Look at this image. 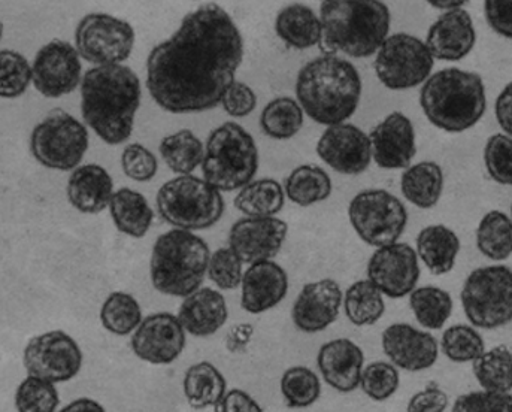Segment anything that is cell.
<instances>
[{"instance_id":"94428289","label":"cell","mask_w":512,"mask_h":412,"mask_svg":"<svg viewBox=\"0 0 512 412\" xmlns=\"http://www.w3.org/2000/svg\"><path fill=\"white\" fill-rule=\"evenodd\" d=\"M511 215H512V205H511Z\"/></svg>"},{"instance_id":"74e56055","label":"cell","mask_w":512,"mask_h":412,"mask_svg":"<svg viewBox=\"0 0 512 412\" xmlns=\"http://www.w3.org/2000/svg\"><path fill=\"white\" fill-rule=\"evenodd\" d=\"M304 126V109L292 98L269 102L260 115V127L269 138L286 141L298 135Z\"/></svg>"},{"instance_id":"836d02e7","label":"cell","mask_w":512,"mask_h":412,"mask_svg":"<svg viewBox=\"0 0 512 412\" xmlns=\"http://www.w3.org/2000/svg\"><path fill=\"white\" fill-rule=\"evenodd\" d=\"M345 315L354 326H374L386 312L384 295L369 280H359L344 295Z\"/></svg>"},{"instance_id":"7dc6e473","label":"cell","mask_w":512,"mask_h":412,"mask_svg":"<svg viewBox=\"0 0 512 412\" xmlns=\"http://www.w3.org/2000/svg\"><path fill=\"white\" fill-rule=\"evenodd\" d=\"M484 163L493 181L502 186H512V138L496 133L487 139Z\"/></svg>"},{"instance_id":"6f0895ef","label":"cell","mask_w":512,"mask_h":412,"mask_svg":"<svg viewBox=\"0 0 512 412\" xmlns=\"http://www.w3.org/2000/svg\"><path fill=\"white\" fill-rule=\"evenodd\" d=\"M254 327L251 324H238L232 327L230 332L227 333L226 345L230 353H239L247 347L248 342L251 341L253 336Z\"/></svg>"},{"instance_id":"e0dca14e","label":"cell","mask_w":512,"mask_h":412,"mask_svg":"<svg viewBox=\"0 0 512 412\" xmlns=\"http://www.w3.org/2000/svg\"><path fill=\"white\" fill-rule=\"evenodd\" d=\"M130 345L138 359L151 365H169L186 347V330L171 312H157L142 320Z\"/></svg>"},{"instance_id":"7c38bea8","label":"cell","mask_w":512,"mask_h":412,"mask_svg":"<svg viewBox=\"0 0 512 412\" xmlns=\"http://www.w3.org/2000/svg\"><path fill=\"white\" fill-rule=\"evenodd\" d=\"M426 42L408 33L389 36L375 56V74L390 90H408L426 83L433 69Z\"/></svg>"},{"instance_id":"91938a15","label":"cell","mask_w":512,"mask_h":412,"mask_svg":"<svg viewBox=\"0 0 512 412\" xmlns=\"http://www.w3.org/2000/svg\"><path fill=\"white\" fill-rule=\"evenodd\" d=\"M430 5L436 9H447L448 11H454V9H462V6L465 5L463 0H456V2H441V0H430Z\"/></svg>"},{"instance_id":"9f6ffc18","label":"cell","mask_w":512,"mask_h":412,"mask_svg":"<svg viewBox=\"0 0 512 412\" xmlns=\"http://www.w3.org/2000/svg\"><path fill=\"white\" fill-rule=\"evenodd\" d=\"M495 112L499 126L512 138V83L508 84L496 99Z\"/></svg>"},{"instance_id":"7a4b0ae2","label":"cell","mask_w":512,"mask_h":412,"mask_svg":"<svg viewBox=\"0 0 512 412\" xmlns=\"http://www.w3.org/2000/svg\"><path fill=\"white\" fill-rule=\"evenodd\" d=\"M141 105L138 75L123 65L96 66L81 84V112L87 126L109 145L130 138Z\"/></svg>"},{"instance_id":"2e32d148","label":"cell","mask_w":512,"mask_h":412,"mask_svg":"<svg viewBox=\"0 0 512 412\" xmlns=\"http://www.w3.org/2000/svg\"><path fill=\"white\" fill-rule=\"evenodd\" d=\"M33 84L48 99L62 98L81 83V56L66 41H51L36 54L32 65Z\"/></svg>"},{"instance_id":"30bf717a","label":"cell","mask_w":512,"mask_h":412,"mask_svg":"<svg viewBox=\"0 0 512 412\" xmlns=\"http://www.w3.org/2000/svg\"><path fill=\"white\" fill-rule=\"evenodd\" d=\"M89 148V132L83 123L63 109H53L30 136V151L42 166L71 171L80 165Z\"/></svg>"},{"instance_id":"e575fe53","label":"cell","mask_w":512,"mask_h":412,"mask_svg":"<svg viewBox=\"0 0 512 412\" xmlns=\"http://www.w3.org/2000/svg\"><path fill=\"white\" fill-rule=\"evenodd\" d=\"M472 371L484 392L510 393L512 390V353L507 345L486 351L472 363Z\"/></svg>"},{"instance_id":"7bdbcfd3","label":"cell","mask_w":512,"mask_h":412,"mask_svg":"<svg viewBox=\"0 0 512 412\" xmlns=\"http://www.w3.org/2000/svg\"><path fill=\"white\" fill-rule=\"evenodd\" d=\"M442 353L454 363H474L486 353L483 336L468 324H454L442 333Z\"/></svg>"},{"instance_id":"3957f363","label":"cell","mask_w":512,"mask_h":412,"mask_svg":"<svg viewBox=\"0 0 512 412\" xmlns=\"http://www.w3.org/2000/svg\"><path fill=\"white\" fill-rule=\"evenodd\" d=\"M296 98L315 123L329 127L345 123L359 106L362 78L348 60L317 57L299 71Z\"/></svg>"},{"instance_id":"f6af8a7d","label":"cell","mask_w":512,"mask_h":412,"mask_svg":"<svg viewBox=\"0 0 512 412\" xmlns=\"http://www.w3.org/2000/svg\"><path fill=\"white\" fill-rule=\"evenodd\" d=\"M0 96L3 99L20 98L33 81L32 66L23 54L12 50L0 53Z\"/></svg>"},{"instance_id":"f35d334b","label":"cell","mask_w":512,"mask_h":412,"mask_svg":"<svg viewBox=\"0 0 512 412\" xmlns=\"http://www.w3.org/2000/svg\"><path fill=\"white\" fill-rule=\"evenodd\" d=\"M477 247L487 259L502 262L512 254V220L502 211L484 215L477 229Z\"/></svg>"},{"instance_id":"83f0119b","label":"cell","mask_w":512,"mask_h":412,"mask_svg":"<svg viewBox=\"0 0 512 412\" xmlns=\"http://www.w3.org/2000/svg\"><path fill=\"white\" fill-rule=\"evenodd\" d=\"M459 251V236L442 224L424 227L418 233L417 256L430 274L445 275L453 271Z\"/></svg>"},{"instance_id":"8d00e7d4","label":"cell","mask_w":512,"mask_h":412,"mask_svg":"<svg viewBox=\"0 0 512 412\" xmlns=\"http://www.w3.org/2000/svg\"><path fill=\"white\" fill-rule=\"evenodd\" d=\"M160 154L172 172L190 175L204 162L205 148L192 130L184 129L163 139Z\"/></svg>"},{"instance_id":"7402d4cb","label":"cell","mask_w":512,"mask_h":412,"mask_svg":"<svg viewBox=\"0 0 512 412\" xmlns=\"http://www.w3.org/2000/svg\"><path fill=\"white\" fill-rule=\"evenodd\" d=\"M372 157L380 168H410L415 151V130L410 118L402 112L387 115L371 133Z\"/></svg>"},{"instance_id":"cb8c5ba5","label":"cell","mask_w":512,"mask_h":412,"mask_svg":"<svg viewBox=\"0 0 512 412\" xmlns=\"http://www.w3.org/2000/svg\"><path fill=\"white\" fill-rule=\"evenodd\" d=\"M317 366L321 377L332 389L339 393H351L360 387L365 354L351 339H333L318 351Z\"/></svg>"},{"instance_id":"680465c9","label":"cell","mask_w":512,"mask_h":412,"mask_svg":"<svg viewBox=\"0 0 512 412\" xmlns=\"http://www.w3.org/2000/svg\"><path fill=\"white\" fill-rule=\"evenodd\" d=\"M59 412H106L105 408L102 407L99 402H96L95 399L90 398H80L75 399L71 404L66 405L63 410Z\"/></svg>"},{"instance_id":"11a10c76","label":"cell","mask_w":512,"mask_h":412,"mask_svg":"<svg viewBox=\"0 0 512 412\" xmlns=\"http://www.w3.org/2000/svg\"><path fill=\"white\" fill-rule=\"evenodd\" d=\"M214 412H263V408L244 390L233 389L218 402Z\"/></svg>"},{"instance_id":"4316f807","label":"cell","mask_w":512,"mask_h":412,"mask_svg":"<svg viewBox=\"0 0 512 412\" xmlns=\"http://www.w3.org/2000/svg\"><path fill=\"white\" fill-rule=\"evenodd\" d=\"M114 183L106 169L84 165L72 172L68 181V199L83 214H99L111 205Z\"/></svg>"},{"instance_id":"f5cc1de1","label":"cell","mask_w":512,"mask_h":412,"mask_svg":"<svg viewBox=\"0 0 512 412\" xmlns=\"http://www.w3.org/2000/svg\"><path fill=\"white\" fill-rule=\"evenodd\" d=\"M487 23L498 35L512 39V2L510 0H487L484 3Z\"/></svg>"},{"instance_id":"9a60e30c","label":"cell","mask_w":512,"mask_h":412,"mask_svg":"<svg viewBox=\"0 0 512 412\" xmlns=\"http://www.w3.org/2000/svg\"><path fill=\"white\" fill-rule=\"evenodd\" d=\"M368 280L387 298L410 296L420 280L417 251L407 242L377 248L368 262Z\"/></svg>"},{"instance_id":"9c48e42d","label":"cell","mask_w":512,"mask_h":412,"mask_svg":"<svg viewBox=\"0 0 512 412\" xmlns=\"http://www.w3.org/2000/svg\"><path fill=\"white\" fill-rule=\"evenodd\" d=\"M463 311L474 327L493 330L512 321V271L508 266H484L466 278L460 293Z\"/></svg>"},{"instance_id":"60d3db41","label":"cell","mask_w":512,"mask_h":412,"mask_svg":"<svg viewBox=\"0 0 512 412\" xmlns=\"http://www.w3.org/2000/svg\"><path fill=\"white\" fill-rule=\"evenodd\" d=\"M142 309L129 293L114 292L106 298L101 309L102 326L112 335L126 336L142 323Z\"/></svg>"},{"instance_id":"ee69618b","label":"cell","mask_w":512,"mask_h":412,"mask_svg":"<svg viewBox=\"0 0 512 412\" xmlns=\"http://www.w3.org/2000/svg\"><path fill=\"white\" fill-rule=\"evenodd\" d=\"M60 404L59 392L50 381L27 375L15 392L18 412H56Z\"/></svg>"},{"instance_id":"f546056e","label":"cell","mask_w":512,"mask_h":412,"mask_svg":"<svg viewBox=\"0 0 512 412\" xmlns=\"http://www.w3.org/2000/svg\"><path fill=\"white\" fill-rule=\"evenodd\" d=\"M184 395L195 410L217 407L227 390L226 378L212 363L199 362L190 366L184 375Z\"/></svg>"},{"instance_id":"1f68e13d","label":"cell","mask_w":512,"mask_h":412,"mask_svg":"<svg viewBox=\"0 0 512 412\" xmlns=\"http://www.w3.org/2000/svg\"><path fill=\"white\" fill-rule=\"evenodd\" d=\"M404 198L421 209L438 204L444 190V172L435 162H420L410 166L401 178Z\"/></svg>"},{"instance_id":"4fadbf2b","label":"cell","mask_w":512,"mask_h":412,"mask_svg":"<svg viewBox=\"0 0 512 412\" xmlns=\"http://www.w3.org/2000/svg\"><path fill=\"white\" fill-rule=\"evenodd\" d=\"M78 53L96 66L121 65L135 45V30L127 21L108 14H89L75 32Z\"/></svg>"},{"instance_id":"4dcf8cb0","label":"cell","mask_w":512,"mask_h":412,"mask_svg":"<svg viewBox=\"0 0 512 412\" xmlns=\"http://www.w3.org/2000/svg\"><path fill=\"white\" fill-rule=\"evenodd\" d=\"M109 209L115 227L132 238H144L153 223V209L145 196L135 190L115 192Z\"/></svg>"},{"instance_id":"8fae6325","label":"cell","mask_w":512,"mask_h":412,"mask_svg":"<svg viewBox=\"0 0 512 412\" xmlns=\"http://www.w3.org/2000/svg\"><path fill=\"white\" fill-rule=\"evenodd\" d=\"M348 217L359 238L378 248L396 244L408 223L407 208L387 190H365L354 196Z\"/></svg>"},{"instance_id":"d6a6232c","label":"cell","mask_w":512,"mask_h":412,"mask_svg":"<svg viewBox=\"0 0 512 412\" xmlns=\"http://www.w3.org/2000/svg\"><path fill=\"white\" fill-rule=\"evenodd\" d=\"M284 201L283 186L271 178H263L241 189L235 198V206L247 217H275L283 209Z\"/></svg>"},{"instance_id":"8992f818","label":"cell","mask_w":512,"mask_h":412,"mask_svg":"<svg viewBox=\"0 0 512 412\" xmlns=\"http://www.w3.org/2000/svg\"><path fill=\"white\" fill-rule=\"evenodd\" d=\"M209 260L211 253L204 239L189 230H169L154 244L151 283L162 295L186 299L204 283Z\"/></svg>"},{"instance_id":"b9f144b4","label":"cell","mask_w":512,"mask_h":412,"mask_svg":"<svg viewBox=\"0 0 512 412\" xmlns=\"http://www.w3.org/2000/svg\"><path fill=\"white\" fill-rule=\"evenodd\" d=\"M281 395L289 408L304 410L311 407L321 396L320 378L305 366H293L281 378Z\"/></svg>"},{"instance_id":"ac0fdd59","label":"cell","mask_w":512,"mask_h":412,"mask_svg":"<svg viewBox=\"0 0 512 412\" xmlns=\"http://www.w3.org/2000/svg\"><path fill=\"white\" fill-rule=\"evenodd\" d=\"M317 154L339 174L360 175L371 165V139L354 124H335L318 139Z\"/></svg>"},{"instance_id":"ab89813d","label":"cell","mask_w":512,"mask_h":412,"mask_svg":"<svg viewBox=\"0 0 512 412\" xmlns=\"http://www.w3.org/2000/svg\"><path fill=\"white\" fill-rule=\"evenodd\" d=\"M410 305L415 320L429 330L442 329L453 312L450 293L435 286L415 289L410 295Z\"/></svg>"},{"instance_id":"52a82bcc","label":"cell","mask_w":512,"mask_h":412,"mask_svg":"<svg viewBox=\"0 0 512 412\" xmlns=\"http://www.w3.org/2000/svg\"><path fill=\"white\" fill-rule=\"evenodd\" d=\"M259 169V150L253 136L227 121L212 130L202 162L204 180L218 192H233L253 183Z\"/></svg>"},{"instance_id":"f1b7e54d","label":"cell","mask_w":512,"mask_h":412,"mask_svg":"<svg viewBox=\"0 0 512 412\" xmlns=\"http://www.w3.org/2000/svg\"><path fill=\"white\" fill-rule=\"evenodd\" d=\"M275 30L278 38L295 50H307L320 45L323 38L320 17L309 6L301 3L286 6L278 12Z\"/></svg>"},{"instance_id":"6da1fadb","label":"cell","mask_w":512,"mask_h":412,"mask_svg":"<svg viewBox=\"0 0 512 412\" xmlns=\"http://www.w3.org/2000/svg\"><path fill=\"white\" fill-rule=\"evenodd\" d=\"M244 59L232 17L215 3L184 17L180 29L151 50L147 89L168 112L208 111L223 101Z\"/></svg>"},{"instance_id":"d590c367","label":"cell","mask_w":512,"mask_h":412,"mask_svg":"<svg viewBox=\"0 0 512 412\" xmlns=\"http://www.w3.org/2000/svg\"><path fill=\"white\" fill-rule=\"evenodd\" d=\"M286 195L293 204L311 206L332 195V180L324 169L304 165L296 168L286 180Z\"/></svg>"},{"instance_id":"44dd1931","label":"cell","mask_w":512,"mask_h":412,"mask_svg":"<svg viewBox=\"0 0 512 412\" xmlns=\"http://www.w3.org/2000/svg\"><path fill=\"white\" fill-rule=\"evenodd\" d=\"M344 304V293L335 280L324 278L304 286L292 309V320L301 332L317 333L335 323Z\"/></svg>"},{"instance_id":"603a6c76","label":"cell","mask_w":512,"mask_h":412,"mask_svg":"<svg viewBox=\"0 0 512 412\" xmlns=\"http://www.w3.org/2000/svg\"><path fill=\"white\" fill-rule=\"evenodd\" d=\"M474 21L465 9L445 12L427 32L426 45L433 59L459 62L475 47Z\"/></svg>"},{"instance_id":"ba28073f","label":"cell","mask_w":512,"mask_h":412,"mask_svg":"<svg viewBox=\"0 0 512 412\" xmlns=\"http://www.w3.org/2000/svg\"><path fill=\"white\" fill-rule=\"evenodd\" d=\"M156 204L166 223L189 232L214 226L226 209L221 193L193 175H181L163 184Z\"/></svg>"},{"instance_id":"d6986e66","label":"cell","mask_w":512,"mask_h":412,"mask_svg":"<svg viewBox=\"0 0 512 412\" xmlns=\"http://www.w3.org/2000/svg\"><path fill=\"white\" fill-rule=\"evenodd\" d=\"M289 226L277 217H245L233 224L229 233V248L247 263L274 259L287 238Z\"/></svg>"},{"instance_id":"d4e9b609","label":"cell","mask_w":512,"mask_h":412,"mask_svg":"<svg viewBox=\"0 0 512 412\" xmlns=\"http://www.w3.org/2000/svg\"><path fill=\"white\" fill-rule=\"evenodd\" d=\"M241 307L250 314H262L277 307L289 292V277L272 260L254 263L242 278Z\"/></svg>"},{"instance_id":"277c9868","label":"cell","mask_w":512,"mask_h":412,"mask_svg":"<svg viewBox=\"0 0 512 412\" xmlns=\"http://www.w3.org/2000/svg\"><path fill=\"white\" fill-rule=\"evenodd\" d=\"M324 56L347 54L354 59L378 53L389 38L390 11L377 0H326L320 8Z\"/></svg>"},{"instance_id":"5bb4252c","label":"cell","mask_w":512,"mask_h":412,"mask_svg":"<svg viewBox=\"0 0 512 412\" xmlns=\"http://www.w3.org/2000/svg\"><path fill=\"white\" fill-rule=\"evenodd\" d=\"M23 366L32 377L53 384L66 383L80 374L83 351L68 333L53 330L27 342L23 351Z\"/></svg>"},{"instance_id":"681fc988","label":"cell","mask_w":512,"mask_h":412,"mask_svg":"<svg viewBox=\"0 0 512 412\" xmlns=\"http://www.w3.org/2000/svg\"><path fill=\"white\" fill-rule=\"evenodd\" d=\"M121 166L130 180L147 183L156 177L159 163L156 156L141 144H130L121 154Z\"/></svg>"},{"instance_id":"816d5d0a","label":"cell","mask_w":512,"mask_h":412,"mask_svg":"<svg viewBox=\"0 0 512 412\" xmlns=\"http://www.w3.org/2000/svg\"><path fill=\"white\" fill-rule=\"evenodd\" d=\"M223 108L232 117L242 118L250 115L256 109L257 96L251 87L241 81H235L224 95Z\"/></svg>"},{"instance_id":"5b68a950","label":"cell","mask_w":512,"mask_h":412,"mask_svg":"<svg viewBox=\"0 0 512 412\" xmlns=\"http://www.w3.org/2000/svg\"><path fill=\"white\" fill-rule=\"evenodd\" d=\"M420 105L433 126L448 133L465 132L486 112V87L475 72L442 69L421 87Z\"/></svg>"},{"instance_id":"484cf974","label":"cell","mask_w":512,"mask_h":412,"mask_svg":"<svg viewBox=\"0 0 512 412\" xmlns=\"http://www.w3.org/2000/svg\"><path fill=\"white\" fill-rule=\"evenodd\" d=\"M229 317L226 299L217 290L199 289L187 296L178 312L184 330L196 338L214 335L226 324Z\"/></svg>"},{"instance_id":"c3c4849f","label":"cell","mask_w":512,"mask_h":412,"mask_svg":"<svg viewBox=\"0 0 512 412\" xmlns=\"http://www.w3.org/2000/svg\"><path fill=\"white\" fill-rule=\"evenodd\" d=\"M242 265L244 262L233 253L232 248H218L209 260V280L221 290L238 289L244 278Z\"/></svg>"},{"instance_id":"ffe728a7","label":"cell","mask_w":512,"mask_h":412,"mask_svg":"<svg viewBox=\"0 0 512 412\" xmlns=\"http://www.w3.org/2000/svg\"><path fill=\"white\" fill-rule=\"evenodd\" d=\"M381 344L390 363L402 371H426L439 357V342L435 336L407 323L387 327L381 335Z\"/></svg>"},{"instance_id":"bcb514c9","label":"cell","mask_w":512,"mask_h":412,"mask_svg":"<svg viewBox=\"0 0 512 412\" xmlns=\"http://www.w3.org/2000/svg\"><path fill=\"white\" fill-rule=\"evenodd\" d=\"M401 378L393 363L372 362L365 366L360 380V389L375 402H384L398 392Z\"/></svg>"},{"instance_id":"f907efd6","label":"cell","mask_w":512,"mask_h":412,"mask_svg":"<svg viewBox=\"0 0 512 412\" xmlns=\"http://www.w3.org/2000/svg\"><path fill=\"white\" fill-rule=\"evenodd\" d=\"M451 412H512L511 393L471 392L459 396Z\"/></svg>"},{"instance_id":"db71d44e","label":"cell","mask_w":512,"mask_h":412,"mask_svg":"<svg viewBox=\"0 0 512 412\" xmlns=\"http://www.w3.org/2000/svg\"><path fill=\"white\" fill-rule=\"evenodd\" d=\"M447 408V393L432 383L412 396L407 405V412H445Z\"/></svg>"}]
</instances>
